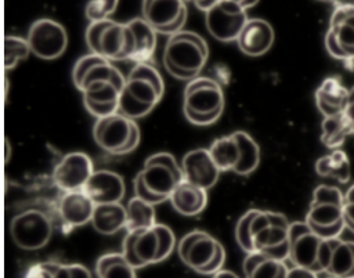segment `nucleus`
Wrapping results in <instances>:
<instances>
[{
    "instance_id": "obj_40",
    "label": "nucleus",
    "mask_w": 354,
    "mask_h": 278,
    "mask_svg": "<svg viewBox=\"0 0 354 278\" xmlns=\"http://www.w3.org/2000/svg\"><path fill=\"white\" fill-rule=\"evenodd\" d=\"M153 230L158 234V239H159V252H158V263L166 260L171 252L176 248V235L173 232V230L166 225V224H160L156 223L153 225Z\"/></svg>"
},
{
    "instance_id": "obj_2",
    "label": "nucleus",
    "mask_w": 354,
    "mask_h": 278,
    "mask_svg": "<svg viewBox=\"0 0 354 278\" xmlns=\"http://www.w3.org/2000/svg\"><path fill=\"white\" fill-rule=\"evenodd\" d=\"M224 111V91L221 84L210 77L198 76L184 89L183 112L195 126L216 123Z\"/></svg>"
},
{
    "instance_id": "obj_29",
    "label": "nucleus",
    "mask_w": 354,
    "mask_h": 278,
    "mask_svg": "<svg viewBox=\"0 0 354 278\" xmlns=\"http://www.w3.org/2000/svg\"><path fill=\"white\" fill-rule=\"evenodd\" d=\"M353 134V127L344 113L328 116L321 123V142L329 149H339L346 138Z\"/></svg>"
},
{
    "instance_id": "obj_27",
    "label": "nucleus",
    "mask_w": 354,
    "mask_h": 278,
    "mask_svg": "<svg viewBox=\"0 0 354 278\" xmlns=\"http://www.w3.org/2000/svg\"><path fill=\"white\" fill-rule=\"evenodd\" d=\"M232 134L239 145V160L232 172L239 176H249L259 167L260 163L259 144L249 133L243 130H236Z\"/></svg>"
},
{
    "instance_id": "obj_22",
    "label": "nucleus",
    "mask_w": 354,
    "mask_h": 278,
    "mask_svg": "<svg viewBox=\"0 0 354 278\" xmlns=\"http://www.w3.org/2000/svg\"><path fill=\"white\" fill-rule=\"evenodd\" d=\"M169 201L173 209L181 216H198L207 205V189L183 180L177 184Z\"/></svg>"
},
{
    "instance_id": "obj_15",
    "label": "nucleus",
    "mask_w": 354,
    "mask_h": 278,
    "mask_svg": "<svg viewBox=\"0 0 354 278\" xmlns=\"http://www.w3.org/2000/svg\"><path fill=\"white\" fill-rule=\"evenodd\" d=\"M158 252L159 239L153 227L126 231L122 242V253L136 270L158 263Z\"/></svg>"
},
{
    "instance_id": "obj_38",
    "label": "nucleus",
    "mask_w": 354,
    "mask_h": 278,
    "mask_svg": "<svg viewBox=\"0 0 354 278\" xmlns=\"http://www.w3.org/2000/svg\"><path fill=\"white\" fill-rule=\"evenodd\" d=\"M106 61L105 58H102L101 55H97L94 53H88L83 57H80L75 65H73V69H72V82L75 84V87L80 91L82 89V84H83V80L86 77V75L88 73V71L95 66L97 64L100 62H104Z\"/></svg>"
},
{
    "instance_id": "obj_3",
    "label": "nucleus",
    "mask_w": 354,
    "mask_h": 278,
    "mask_svg": "<svg viewBox=\"0 0 354 278\" xmlns=\"http://www.w3.org/2000/svg\"><path fill=\"white\" fill-rule=\"evenodd\" d=\"M343 203L344 195L337 187L319 184L313 192L304 221L322 239L339 238L346 228Z\"/></svg>"
},
{
    "instance_id": "obj_31",
    "label": "nucleus",
    "mask_w": 354,
    "mask_h": 278,
    "mask_svg": "<svg viewBox=\"0 0 354 278\" xmlns=\"http://www.w3.org/2000/svg\"><path fill=\"white\" fill-rule=\"evenodd\" d=\"M97 278H137L136 268L123 253H105L95 261Z\"/></svg>"
},
{
    "instance_id": "obj_8",
    "label": "nucleus",
    "mask_w": 354,
    "mask_h": 278,
    "mask_svg": "<svg viewBox=\"0 0 354 278\" xmlns=\"http://www.w3.org/2000/svg\"><path fill=\"white\" fill-rule=\"evenodd\" d=\"M325 47L336 59H354V4H336L325 35Z\"/></svg>"
},
{
    "instance_id": "obj_1",
    "label": "nucleus",
    "mask_w": 354,
    "mask_h": 278,
    "mask_svg": "<svg viewBox=\"0 0 354 278\" xmlns=\"http://www.w3.org/2000/svg\"><path fill=\"white\" fill-rule=\"evenodd\" d=\"M163 66L178 80H192L199 76L209 58L206 40L192 32L181 30L167 37L163 48Z\"/></svg>"
},
{
    "instance_id": "obj_11",
    "label": "nucleus",
    "mask_w": 354,
    "mask_h": 278,
    "mask_svg": "<svg viewBox=\"0 0 354 278\" xmlns=\"http://www.w3.org/2000/svg\"><path fill=\"white\" fill-rule=\"evenodd\" d=\"M141 11L156 33L166 36L181 32L188 17L184 0H142Z\"/></svg>"
},
{
    "instance_id": "obj_6",
    "label": "nucleus",
    "mask_w": 354,
    "mask_h": 278,
    "mask_svg": "<svg viewBox=\"0 0 354 278\" xmlns=\"http://www.w3.org/2000/svg\"><path fill=\"white\" fill-rule=\"evenodd\" d=\"M54 231L50 217L37 209H28L11 219L10 232L14 243L22 250H39L51 239Z\"/></svg>"
},
{
    "instance_id": "obj_10",
    "label": "nucleus",
    "mask_w": 354,
    "mask_h": 278,
    "mask_svg": "<svg viewBox=\"0 0 354 278\" xmlns=\"http://www.w3.org/2000/svg\"><path fill=\"white\" fill-rule=\"evenodd\" d=\"M246 10L230 0H220L205 12L207 32L218 41H236L241 30L248 22Z\"/></svg>"
},
{
    "instance_id": "obj_49",
    "label": "nucleus",
    "mask_w": 354,
    "mask_h": 278,
    "mask_svg": "<svg viewBox=\"0 0 354 278\" xmlns=\"http://www.w3.org/2000/svg\"><path fill=\"white\" fill-rule=\"evenodd\" d=\"M230 1H234L235 4L242 7L243 10H248V8L253 7V6H256L260 0H230Z\"/></svg>"
},
{
    "instance_id": "obj_32",
    "label": "nucleus",
    "mask_w": 354,
    "mask_h": 278,
    "mask_svg": "<svg viewBox=\"0 0 354 278\" xmlns=\"http://www.w3.org/2000/svg\"><path fill=\"white\" fill-rule=\"evenodd\" d=\"M126 212H127L126 231L147 230V228H152L156 224L153 205L147 203L137 196H133L127 202Z\"/></svg>"
},
{
    "instance_id": "obj_28",
    "label": "nucleus",
    "mask_w": 354,
    "mask_h": 278,
    "mask_svg": "<svg viewBox=\"0 0 354 278\" xmlns=\"http://www.w3.org/2000/svg\"><path fill=\"white\" fill-rule=\"evenodd\" d=\"M315 172L321 177H329L339 183L350 180V160L344 151L332 149L328 155L321 156L315 162Z\"/></svg>"
},
{
    "instance_id": "obj_24",
    "label": "nucleus",
    "mask_w": 354,
    "mask_h": 278,
    "mask_svg": "<svg viewBox=\"0 0 354 278\" xmlns=\"http://www.w3.org/2000/svg\"><path fill=\"white\" fill-rule=\"evenodd\" d=\"M328 277L354 278V242L330 239V256L325 270Z\"/></svg>"
},
{
    "instance_id": "obj_9",
    "label": "nucleus",
    "mask_w": 354,
    "mask_h": 278,
    "mask_svg": "<svg viewBox=\"0 0 354 278\" xmlns=\"http://www.w3.org/2000/svg\"><path fill=\"white\" fill-rule=\"evenodd\" d=\"M26 40L30 53L46 61L59 58L68 47V33L65 28L50 18L35 21L28 30Z\"/></svg>"
},
{
    "instance_id": "obj_36",
    "label": "nucleus",
    "mask_w": 354,
    "mask_h": 278,
    "mask_svg": "<svg viewBox=\"0 0 354 278\" xmlns=\"http://www.w3.org/2000/svg\"><path fill=\"white\" fill-rule=\"evenodd\" d=\"M254 213H256V209H249L239 217L235 225V241L246 254L254 252L252 245V238H250V223Z\"/></svg>"
},
{
    "instance_id": "obj_17",
    "label": "nucleus",
    "mask_w": 354,
    "mask_h": 278,
    "mask_svg": "<svg viewBox=\"0 0 354 278\" xmlns=\"http://www.w3.org/2000/svg\"><path fill=\"white\" fill-rule=\"evenodd\" d=\"M83 104L88 113L97 119L118 113L120 90L111 82L94 80L82 90Z\"/></svg>"
},
{
    "instance_id": "obj_48",
    "label": "nucleus",
    "mask_w": 354,
    "mask_h": 278,
    "mask_svg": "<svg viewBox=\"0 0 354 278\" xmlns=\"http://www.w3.org/2000/svg\"><path fill=\"white\" fill-rule=\"evenodd\" d=\"M184 1H185V3H187V1H191V3L195 4L196 8H199V10L203 11V12H206V11H209L214 4H217L220 0H184Z\"/></svg>"
},
{
    "instance_id": "obj_33",
    "label": "nucleus",
    "mask_w": 354,
    "mask_h": 278,
    "mask_svg": "<svg viewBox=\"0 0 354 278\" xmlns=\"http://www.w3.org/2000/svg\"><path fill=\"white\" fill-rule=\"evenodd\" d=\"M122 91L127 93L131 98L145 105L151 111L158 105V102L163 97L151 82L138 77H126V84L122 89Z\"/></svg>"
},
{
    "instance_id": "obj_14",
    "label": "nucleus",
    "mask_w": 354,
    "mask_h": 278,
    "mask_svg": "<svg viewBox=\"0 0 354 278\" xmlns=\"http://www.w3.org/2000/svg\"><path fill=\"white\" fill-rule=\"evenodd\" d=\"M94 173L90 156L75 151L65 154L53 169V181L64 192L83 191L86 183Z\"/></svg>"
},
{
    "instance_id": "obj_46",
    "label": "nucleus",
    "mask_w": 354,
    "mask_h": 278,
    "mask_svg": "<svg viewBox=\"0 0 354 278\" xmlns=\"http://www.w3.org/2000/svg\"><path fill=\"white\" fill-rule=\"evenodd\" d=\"M69 268H71L72 278H93L90 270L83 264L72 263V264H69Z\"/></svg>"
},
{
    "instance_id": "obj_26",
    "label": "nucleus",
    "mask_w": 354,
    "mask_h": 278,
    "mask_svg": "<svg viewBox=\"0 0 354 278\" xmlns=\"http://www.w3.org/2000/svg\"><path fill=\"white\" fill-rule=\"evenodd\" d=\"M242 270L245 278H286L289 271L285 261L274 260L261 252L248 253Z\"/></svg>"
},
{
    "instance_id": "obj_43",
    "label": "nucleus",
    "mask_w": 354,
    "mask_h": 278,
    "mask_svg": "<svg viewBox=\"0 0 354 278\" xmlns=\"http://www.w3.org/2000/svg\"><path fill=\"white\" fill-rule=\"evenodd\" d=\"M57 261H41L32 264L24 278H54V268Z\"/></svg>"
},
{
    "instance_id": "obj_37",
    "label": "nucleus",
    "mask_w": 354,
    "mask_h": 278,
    "mask_svg": "<svg viewBox=\"0 0 354 278\" xmlns=\"http://www.w3.org/2000/svg\"><path fill=\"white\" fill-rule=\"evenodd\" d=\"M119 0H88L84 14L90 22L109 19L116 11Z\"/></svg>"
},
{
    "instance_id": "obj_39",
    "label": "nucleus",
    "mask_w": 354,
    "mask_h": 278,
    "mask_svg": "<svg viewBox=\"0 0 354 278\" xmlns=\"http://www.w3.org/2000/svg\"><path fill=\"white\" fill-rule=\"evenodd\" d=\"M127 77H138V79H145L148 82H151L156 89L158 91L163 95L165 93V82H163V77L162 75L159 73V71L152 66L151 64L148 62H138V64H134V66L130 69Z\"/></svg>"
},
{
    "instance_id": "obj_42",
    "label": "nucleus",
    "mask_w": 354,
    "mask_h": 278,
    "mask_svg": "<svg viewBox=\"0 0 354 278\" xmlns=\"http://www.w3.org/2000/svg\"><path fill=\"white\" fill-rule=\"evenodd\" d=\"M343 221L346 228L354 234V184L344 194Z\"/></svg>"
},
{
    "instance_id": "obj_34",
    "label": "nucleus",
    "mask_w": 354,
    "mask_h": 278,
    "mask_svg": "<svg viewBox=\"0 0 354 278\" xmlns=\"http://www.w3.org/2000/svg\"><path fill=\"white\" fill-rule=\"evenodd\" d=\"M30 54V47L26 39L7 35L4 37V69L12 71L21 61H25Z\"/></svg>"
},
{
    "instance_id": "obj_47",
    "label": "nucleus",
    "mask_w": 354,
    "mask_h": 278,
    "mask_svg": "<svg viewBox=\"0 0 354 278\" xmlns=\"http://www.w3.org/2000/svg\"><path fill=\"white\" fill-rule=\"evenodd\" d=\"M54 278H72L69 264L55 263V268H54Z\"/></svg>"
},
{
    "instance_id": "obj_4",
    "label": "nucleus",
    "mask_w": 354,
    "mask_h": 278,
    "mask_svg": "<svg viewBox=\"0 0 354 278\" xmlns=\"http://www.w3.org/2000/svg\"><path fill=\"white\" fill-rule=\"evenodd\" d=\"M84 39L90 53L109 62L131 59L134 53V37L126 22H116L111 18L90 22Z\"/></svg>"
},
{
    "instance_id": "obj_7",
    "label": "nucleus",
    "mask_w": 354,
    "mask_h": 278,
    "mask_svg": "<svg viewBox=\"0 0 354 278\" xmlns=\"http://www.w3.org/2000/svg\"><path fill=\"white\" fill-rule=\"evenodd\" d=\"M180 180L167 166L158 163H144V167L133 180L134 196L151 205L169 201Z\"/></svg>"
},
{
    "instance_id": "obj_23",
    "label": "nucleus",
    "mask_w": 354,
    "mask_h": 278,
    "mask_svg": "<svg viewBox=\"0 0 354 278\" xmlns=\"http://www.w3.org/2000/svg\"><path fill=\"white\" fill-rule=\"evenodd\" d=\"M127 212L122 202L95 205L91 225L102 235H113L120 230H126Z\"/></svg>"
},
{
    "instance_id": "obj_20",
    "label": "nucleus",
    "mask_w": 354,
    "mask_h": 278,
    "mask_svg": "<svg viewBox=\"0 0 354 278\" xmlns=\"http://www.w3.org/2000/svg\"><path fill=\"white\" fill-rule=\"evenodd\" d=\"M274 40L275 33L270 22L263 18H252L248 19L235 43L245 55L260 57L272 47Z\"/></svg>"
},
{
    "instance_id": "obj_18",
    "label": "nucleus",
    "mask_w": 354,
    "mask_h": 278,
    "mask_svg": "<svg viewBox=\"0 0 354 278\" xmlns=\"http://www.w3.org/2000/svg\"><path fill=\"white\" fill-rule=\"evenodd\" d=\"M95 203L84 191L64 192L57 203V212L65 231L91 223Z\"/></svg>"
},
{
    "instance_id": "obj_52",
    "label": "nucleus",
    "mask_w": 354,
    "mask_h": 278,
    "mask_svg": "<svg viewBox=\"0 0 354 278\" xmlns=\"http://www.w3.org/2000/svg\"><path fill=\"white\" fill-rule=\"evenodd\" d=\"M326 278H335V277H326Z\"/></svg>"
},
{
    "instance_id": "obj_21",
    "label": "nucleus",
    "mask_w": 354,
    "mask_h": 278,
    "mask_svg": "<svg viewBox=\"0 0 354 278\" xmlns=\"http://www.w3.org/2000/svg\"><path fill=\"white\" fill-rule=\"evenodd\" d=\"M348 98V89L339 76H328L315 90V105L324 118L343 113Z\"/></svg>"
},
{
    "instance_id": "obj_51",
    "label": "nucleus",
    "mask_w": 354,
    "mask_h": 278,
    "mask_svg": "<svg viewBox=\"0 0 354 278\" xmlns=\"http://www.w3.org/2000/svg\"><path fill=\"white\" fill-rule=\"evenodd\" d=\"M319 1H325V3H333V1H336V0H319Z\"/></svg>"
},
{
    "instance_id": "obj_30",
    "label": "nucleus",
    "mask_w": 354,
    "mask_h": 278,
    "mask_svg": "<svg viewBox=\"0 0 354 278\" xmlns=\"http://www.w3.org/2000/svg\"><path fill=\"white\" fill-rule=\"evenodd\" d=\"M207 149L220 172H228L235 169L239 160V145L234 134L223 136L213 140Z\"/></svg>"
},
{
    "instance_id": "obj_41",
    "label": "nucleus",
    "mask_w": 354,
    "mask_h": 278,
    "mask_svg": "<svg viewBox=\"0 0 354 278\" xmlns=\"http://www.w3.org/2000/svg\"><path fill=\"white\" fill-rule=\"evenodd\" d=\"M144 163H158V165L167 166L180 180H184L181 165L177 163V159L170 152H156V154H152V155H149L145 159Z\"/></svg>"
},
{
    "instance_id": "obj_13",
    "label": "nucleus",
    "mask_w": 354,
    "mask_h": 278,
    "mask_svg": "<svg viewBox=\"0 0 354 278\" xmlns=\"http://www.w3.org/2000/svg\"><path fill=\"white\" fill-rule=\"evenodd\" d=\"M217 241L213 235L202 230L187 232L177 243V253L181 261L198 274H203L216 256Z\"/></svg>"
},
{
    "instance_id": "obj_5",
    "label": "nucleus",
    "mask_w": 354,
    "mask_h": 278,
    "mask_svg": "<svg viewBox=\"0 0 354 278\" xmlns=\"http://www.w3.org/2000/svg\"><path fill=\"white\" fill-rule=\"evenodd\" d=\"M95 144L112 155L133 152L141 140V131L136 120L120 113L97 119L93 126Z\"/></svg>"
},
{
    "instance_id": "obj_35",
    "label": "nucleus",
    "mask_w": 354,
    "mask_h": 278,
    "mask_svg": "<svg viewBox=\"0 0 354 278\" xmlns=\"http://www.w3.org/2000/svg\"><path fill=\"white\" fill-rule=\"evenodd\" d=\"M94 80H106V82H111L113 83L120 91L124 87L126 84V77L115 66L112 65L109 61H104V62H100L97 64L95 66H93L88 73L86 75L84 80H83V84H82V89L80 91L84 89L86 84H88L90 82H94Z\"/></svg>"
},
{
    "instance_id": "obj_12",
    "label": "nucleus",
    "mask_w": 354,
    "mask_h": 278,
    "mask_svg": "<svg viewBox=\"0 0 354 278\" xmlns=\"http://www.w3.org/2000/svg\"><path fill=\"white\" fill-rule=\"evenodd\" d=\"M322 238H319L306 221L290 223L289 228V243L290 253L289 260L293 266L308 268L314 272H321L319 270V252L322 245Z\"/></svg>"
},
{
    "instance_id": "obj_44",
    "label": "nucleus",
    "mask_w": 354,
    "mask_h": 278,
    "mask_svg": "<svg viewBox=\"0 0 354 278\" xmlns=\"http://www.w3.org/2000/svg\"><path fill=\"white\" fill-rule=\"evenodd\" d=\"M286 278H318V274L308 268L293 266L292 268H289Z\"/></svg>"
},
{
    "instance_id": "obj_25",
    "label": "nucleus",
    "mask_w": 354,
    "mask_h": 278,
    "mask_svg": "<svg viewBox=\"0 0 354 278\" xmlns=\"http://www.w3.org/2000/svg\"><path fill=\"white\" fill-rule=\"evenodd\" d=\"M134 37V53L131 61L134 64L148 62L156 48V30L141 17L126 22Z\"/></svg>"
},
{
    "instance_id": "obj_50",
    "label": "nucleus",
    "mask_w": 354,
    "mask_h": 278,
    "mask_svg": "<svg viewBox=\"0 0 354 278\" xmlns=\"http://www.w3.org/2000/svg\"><path fill=\"white\" fill-rule=\"evenodd\" d=\"M212 278H239L235 272L230 271V270H220L218 272H216L214 275H212Z\"/></svg>"
},
{
    "instance_id": "obj_19",
    "label": "nucleus",
    "mask_w": 354,
    "mask_h": 278,
    "mask_svg": "<svg viewBox=\"0 0 354 278\" xmlns=\"http://www.w3.org/2000/svg\"><path fill=\"white\" fill-rule=\"evenodd\" d=\"M83 191L95 205L118 203L122 202L124 196L126 185L119 173L108 169H100L94 170Z\"/></svg>"
},
{
    "instance_id": "obj_16",
    "label": "nucleus",
    "mask_w": 354,
    "mask_h": 278,
    "mask_svg": "<svg viewBox=\"0 0 354 278\" xmlns=\"http://www.w3.org/2000/svg\"><path fill=\"white\" fill-rule=\"evenodd\" d=\"M181 169L185 181L205 189H210L217 183L221 173L207 148L188 151L183 156Z\"/></svg>"
},
{
    "instance_id": "obj_45",
    "label": "nucleus",
    "mask_w": 354,
    "mask_h": 278,
    "mask_svg": "<svg viewBox=\"0 0 354 278\" xmlns=\"http://www.w3.org/2000/svg\"><path fill=\"white\" fill-rule=\"evenodd\" d=\"M343 113L348 119V122L351 123L353 134H354V87H351L348 90V98H347V102H346Z\"/></svg>"
}]
</instances>
